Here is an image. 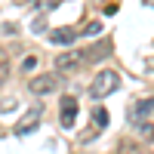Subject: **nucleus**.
<instances>
[{
  "label": "nucleus",
  "instance_id": "f257e3e1",
  "mask_svg": "<svg viewBox=\"0 0 154 154\" xmlns=\"http://www.w3.org/2000/svg\"><path fill=\"white\" fill-rule=\"evenodd\" d=\"M117 86H120V74L117 71H99L93 77V83H89V96H93V99H105Z\"/></svg>",
  "mask_w": 154,
  "mask_h": 154
},
{
  "label": "nucleus",
  "instance_id": "f03ea898",
  "mask_svg": "<svg viewBox=\"0 0 154 154\" xmlns=\"http://www.w3.org/2000/svg\"><path fill=\"white\" fill-rule=\"evenodd\" d=\"M40 117H43V108H40V105L28 108V111H25V117L16 123V136H31L37 126H40Z\"/></svg>",
  "mask_w": 154,
  "mask_h": 154
},
{
  "label": "nucleus",
  "instance_id": "7ed1b4c3",
  "mask_svg": "<svg viewBox=\"0 0 154 154\" xmlns=\"http://www.w3.org/2000/svg\"><path fill=\"white\" fill-rule=\"evenodd\" d=\"M83 62H86V53H80V49H68V53L56 56V68L59 71H74V68H80Z\"/></svg>",
  "mask_w": 154,
  "mask_h": 154
},
{
  "label": "nucleus",
  "instance_id": "20e7f679",
  "mask_svg": "<svg viewBox=\"0 0 154 154\" xmlns=\"http://www.w3.org/2000/svg\"><path fill=\"white\" fill-rule=\"evenodd\" d=\"M56 86H59V74H40V77H34L28 83V89L34 96H46V93H53Z\"/></svg>",
  "mask_w": 154,
  "mask_h": 154
},
{
  "label": "nucleus",
  "instance_id": "39448f33",
  "mask_svg": "<svg viewBox=\"0 0 154 154\" xmlns=\"http://www.w3.org/2000/svg\"><path fill=\"white\" fill-rule=\"evenodd\" d=\"M74 120H77V99L74 96H62V117H59V123L65 126V130H71Z\"/></svg>",
  "mask_w": 154,
  "mask_h": 154
},
{
  "label": "nucleus",
  "instance_id": "423d86ee",
  "mask_svg": "<svg viewBox=\"0 0 154 154\" xmlns=\"http://www.w3.org/2000/svg\"><path fill=\"white\" fill-rule=\"evenodd\" d=\"M49 40L56 46H71L77 40V31L74 28H56V31H49Z\"/></svg>",
  "mask_w": 154,
  "mask_h": 154
},
{
  "label": "nucleus",
  "instance_id": "0eeeda50",
  "mask_svg": "<svg viewBox=\"0 0 154 154\" xmlns=\"http://www.w3.org/2000/svg\"><path fill=\"white\" fill-rule=\"evenodd\" d=\"M151 111H154V99H142V102H136V105H133V117H136V120H145Z\"/></svg>",
  "mask_w": 154,
  "mask_h": 154
},
{
  "label": "nucleus",
  "instance_id": "6e6552de",
  "mask_svg": "<svg viewBox=\"0 0 154 154\" xmlns=\"http://www.w3.org/2000/svg\"><path fill=\"white\" fill-rule=\"evenodd\" d=\"M9 74H12V62H9V53L6 49H0V86H3L9 80Z\"/></svg>",
  "mask_w": 154,
  "mask_h": 154
},
{
  "label": "nucleus",
  "instance_id": "1a4fd4ad",
  "mask_svg": "<svg viewBox=\"0 0 154 154\" xmlns=\"http://www.w3.org/2000/svg\"><path fill=\"white\" fill-rule=\"evenodd\" d=\"M105 56H111V43H108V40L99 43L96 49H89V53H86V62H99V59H105Z\"/></svg>",
  "mask_w": 154,
  "mask_h": 154
},
{
  "label": "nucleus",
  "instance_id": "9d476101",
  "mask_svg": "<svg viewBox=\"0 0 154 154\" xmlns=\"http://www.w3.org/2000/svg\"><path fill=\"white\" fill-rule=\"evenodd\" d=\"M120 154H148L142 145H136V142H123L120 145Z\"/></svg>",
  "mask_w": 154,
  "mask_h": 154
},
{
  "label": "nucleus",
  "instance_id": "9b49d317",
  "mask_svg": "<svg viewBox=\"0 0 154 154\" xmlns=\"http://www.w3.org/2000/svg\"><path fill=\"white\" fill-rule=\"evenodd\" d=\"M105 126H108V111H105V108H99V111H96V133H99V130H105Z\"/></svg>",
  "mask_w": 154,
  "mask_h": 154
},
{
  "label": "nucleus",
  "instance_id": "f8f14e48",
  "mask_svg": "<svg viewBox=\"0 0 154 154\" xmlns=\"http://www.w3.org/2000/svg\"><path fill=\"white\" fill-rule=\"evenodd\" d=\"M83 34H86V37H93V34H102V22H89L86 28H83Z\"/></svg>",
  "mask_w": 154,
  "mask_h": 154
},
{
  "label": "nucleus",
  "instance_id": "ddd939ff",
  "mask_svg": "<svg viewBox=\"0 0 154 154\" xmlns=\"http://www.w3.org/2000/svg\"><path fill=\"white\" fill-rule=\"evenodd\" d=\"M59 3H62V0H37V9H43V12H46V9H56Z\"/></svg>",
  "mask_w": 154,
  "mask_h": 154
},
{
  "label": "nucleus",
  "instance_id": "4468645a",
  "mask_svg": "<svg viewBox=\"0 0 154 154\" xmlns=\"http://www.w3.org/2000/svg\"><path fill=\"white\" fill-rule=\"evenodd\" d=\"M43 28H46V22H43V19H34V25H31V31H34V34H40Z\"/></svg>",
  "mask_w": 154,
  "mask_h": 154
},
{
  "label": "nucleus",
  "instance_id": "2eb2a0df",
  "mask_svg": "<svg viewBox=\"0 0 154 154\" xmlns=\"http://www.w3.org/2000/svg\"><path fill=\"white\" fill-rule=\"evenodd\" d=\"M34 65H37V59H34V56H28V59H25V62H22V68H25V71H31Z\"/></svg>",
  "mask_w": 154,
  "mask_h": 154
},
{
  "label": "nucleus",
  "instance_id": "dca6fc26",
  "mask_svg": "<svg viewBox=\"0 0 154 154\" xmlns=\"http://www.w3.org/2000/svg\"><path fill=\"white\" fill-rule=\"evenodd\" d=\"M139 130H142V136H145V139H151V136H154V126H148V123H145V126H139Z\"/></svg>",
  "mask_w": 154,
  "mask_h": 154
},
{
  "label": "nucleus",
  "instance_id": "f3484780",
  "mask_svg": "<svg viewBox=\"0 0 154 154\" xmlns=\"http://www.w3.org/2000/svg\"><path fill=\"white\" fill-rule=\"evenodd\" d=\"M142 3H148V6H154V0H142Z\"/></svg>",
  "mask_w": 154,
  "mask_h": 154
},
{
  "label": "nucleus",
  "instance_id": "a211bd4d",
  "mask_svg": "<svg viewBox=\"0 0 154 154\" xmlns=\"http://www.w3.org/2000/svg\"><path fill=\"white\" fill-rule=\"evenodd\" d=\"M0 136H3V130H0Z\"/></svg>",
  "mask_w": 154,
  "mask_h": 154
}]
</instances>
